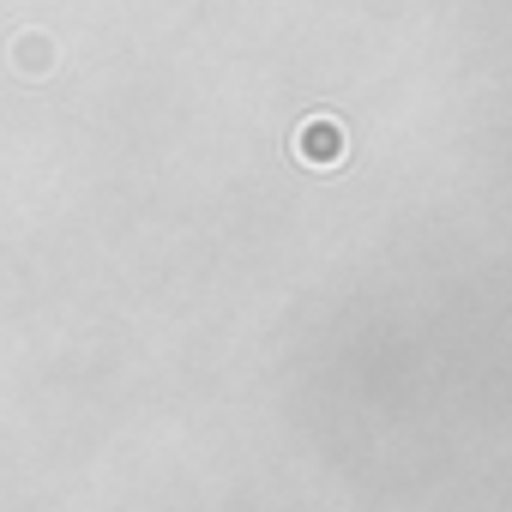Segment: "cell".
<instances>
[{
  "instance_id": "1",
  "label": "cell",
  "mask_w": 512,
  "mask_h": 512,
  "mask_svg": "<svg viewBox=\"0 0 512 512\" xmlns=\"http://www.w3.org/2000/svg\"><path fill=\"white\" fill-rule=\"evenodd\" d=\"M344 151H350V139H344V127H338L332 115H314V121L296 127V157H302V163L332 169V163H344Z\"/></svg>"
},
{
  "instance_id": "2",
  "label": "cell",
  "mask_w": 512,
  "mask_h": 512,
  "mask_svg": "<svg viewBox=\"0 0 512 512\" xmlns=\"http://www.w3.org/2000/svg\"><path fill=\"white\" fill-rule=\"evenodd\" d=\"M13 61H19V73H49V37H19L13 43Z\"/></svg>"
}]
</instances>
